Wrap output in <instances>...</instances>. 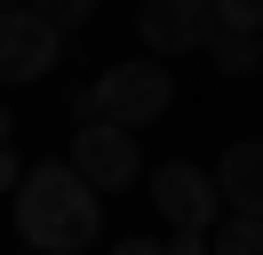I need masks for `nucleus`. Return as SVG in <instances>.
<instances>
[{"label": "nucleus", "mask_w": 263, "mask_h": 255, "mask_svg": "<svg viewBox=\"0 0 263 255\" xmlns=\"http://www.w3.org/2000/svg\"><path fill=\"white\" fill-rule=\"evenodd\" d=\"M16 231H24V247H40V255H80V247H96V231H104V191L88 184L72 159L64 168L40 159L16 184Z\"/></svg>", "instance_id": "1"}, {"label": "nucleus", "mask_w": 263, "mask_h": 255, "mask_svg": "<svg viewBox=\"0 0 263 255\" xmlns=\"http://www.w3.org/2000/svg\"><path fill=\"white\" fill-rule=\"evenodd\" d=\"M176 104V80L167 64H104V80L80 96V120H120V128H152L160 112Z\"/></svg>", "instance_id": "2"}, {"label": "nucleus", "mask_w": 263, "mask_h": 255, "mask_svg": "<svg viewBox=\"0 0 263 255\" xmlns=\"http://www.w3.org/2000/svg\"><path fill=\"white\" fill-rule=\"evenodd\" d=\"M56 48H64V24H48L40 8H0V88H24V80L56 72Z\"/></svg>", "instance_id": "3"}, {"label": "nucleus", "mask_w": 263, "mask_h": 255, "mask_svg": "<svg viewBox=\"0 0 263 255\" xmlns=\"http://www.w3.org/2000/svg\"><path fill=\"white\" fill-rule=\"evenodd\" d=\"M72 168H80L96 191H128L136 175H144L136 128H120V120H80V128H72Z\"/></svg>", "instance_id": "4"}, {"label": "nucleus", "mask_w": 263, "mask_h": 255, "mask_svg": "<svg viewBox=\"0 0 263 255\" xmlns=\"http://www.w3.org/2000/svg\"><path fill=\"white\" fill-rule=\"evenodd\" d=\"M152 207H160L176 231H215V215H223V191H215L208 168H192V159H167V168H152Z\"/></svg>", "instance_id": "5"}, {"label": "nucleus", "mask_w": 263, "mask_h": 255, "mask_svg": "<svg viewBox=\"0 0 263 255\" xmlns=\"http://www.w3.org/2000/svg\"><path fill=\"white\" fill-rule=\"evenodd\" d=\"M136 32L152 56H192V48H208L215 16H208V0H136Z\"/></svg>", "instance_id": "6"}, {"label": "nucleus", "mask_w": 263, "mask_h": 255, "mask_svg": "<svg viewBox=\"0 0 263 255\" xmlns=\"http://www.w3.org/2000/svg\"><path fill=\"white\" fill-rule=\"evenodd\" d=\"M215 191H223V207L263 215V143H231L223 168H215Z\"/></svg>", "instance_id": "7"}, {"label": "nucleus", "mask_w": 263, "mask_h": 255, "mask_svg": "<svg viewBox=\"0 0 263 255\" xmlns=\"http://www.w3.org/2000/svg\"><path fill=\"white\" fill-rule=\"evenodd\" d=\"M208 255H263V215H247V207L215 215V231H208Z\"/></svg>", "instance_id": "8"}, {"label": "nucleus", "mask_w": 263, "mask_h": 255, "mask_svg": "<svg viewBox=\"0 0 263 255\" xmlns=\"http://www.w3.org/2000/svg\"><path fill=\"white\" fill-rule=\"evenodd\" d=\"M208 56L223 64V72H255L263 48H255V32H208Z\"/></svg>", "instance_id": "9"}, {"label": "nucleus", "mask_w": 263, "mask_h": 255, "mask_svg": "<svg viewBox=\"0 0 263 255\" xmlns=\"http://www.w3.org/2000/svg\"><path fill=\"white\" fill-rule=\"evenodd\" d=\"M215 32H263V0H208Z\"/></svg>", "instance_id": "10"}, {"label": "nucleus", "mask_w": 263, "mask_h": 255, "mask_svg": "<svg viewBox=\"0 0 263 255\" xmlns=\"http://www.w3.org/2000/svg\"><path fill=\"white\" fill-rule=\"evenodd\" d=\"M24 8H40V16H48V24H88V8H96V0H24Z\"/></svg>", "instance_id": "11"}, {"label": "nucleus", "mask_w": 263, "mask_h": 255, "mask_svg": "<svg viewBox=\"0 0 263 255\" xmlns=\"http://www.w3.org/2000/svg\"><path fill=\"white\" fill-rule=\"evenodd\" d=\"M16 184H24V159L8 152V143H0V191H16Z\"/></svg>", "instance_id": "12"}, {"label": "nucleus", "mask_w": 263, "mask_h": 255, "mask_svg": "<svg viewBox=\"0 0 263 255\" xmlns=\"http://www.w3.org/2000/svg\"><path fill=\"white\" fill-rule=\"evenodd\" d=\"M167 255H208V231H176V239H167Z\"/></svg>", "instance_id": "13"}, {"label": "nucleus", "mask_w": 263, "mask_h": 255, "mask_svg": "<svg viewBox=\"0 0 263 255\" xmlns=\"http://www.w3.org/2000/svg\"><path fill=\"white\" fill-rule=\"evenodd\" d=\"M112 255H167V247H160V239H120Z\"/></svg>", "instance_id": "14"}, {"label": "nucleus", "mask_w": 263, "mask_h": 255, "mask_svg": "<svg viewBox=\"0 0 263 255\" xmlns=\"http://www.w3.org/2000/svg\"><path fill=\"white\" fill-rule=\"evenodd\" d=\"M8 128H16V120H8V104H0V143H8Z\"/></svg>", "instance_id": "15"}, {"label": "nucleus", "mask_w": 263, "mask_h": 255, "mask_svg": "<svg viewBox=\"0 0 263 255\" xmlns=\"http://www.w3.org/2000/svg\"><path fill=\"white\" fill-rule=\"evenodd\" d=\"M24 255H40V247H24Z\"/></svg>", "instance_id": "16"}]
</instances>
